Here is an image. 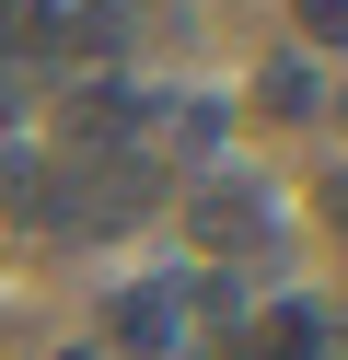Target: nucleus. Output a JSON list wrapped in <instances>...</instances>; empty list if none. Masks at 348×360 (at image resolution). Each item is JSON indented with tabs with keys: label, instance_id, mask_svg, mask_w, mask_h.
<instances>
[{
	"label": "nucleus",
	"instance_id": "nucleus-2",
	"mask_svg": "<svg viewBox=\"0 0 348 360\" xmlns=\"http://www.w3.org/2000/svg\"><path fill=\"white\" fill-rule=\"evenodd\" d=\"M186 221H198V244H267V233H278V210H267L255 174H209Z\"/></svg>",
	"mask_w": 348,
	"mask_h": 360
},
{
	"label": "nucleus",
	"instance_id": "nucleus-8",
	"mask_svg": "<svg viewBox=\"0 0 348 360\" xmlns=\"http://www.w3.org/2000/svg\"><path fill=\"white\" fill-rule=\"evenodd\" d=\"M325 105H337V128H348V82H337V94H325Z\"/></svg>",
	"mask_w": 348,
	"mask_h": 360
},
{
	"label": "nucleus",
	"instance_id": "nucleus-1",
	"mask_svg": "<svg viewBox=\"0 0 348 360\" xmlns=\"http://www.w3.org/2000/svg\"><path fill=\"white\" fill-rule=\"evenodd\" d=\"M116 349L174 360V349H186V279H139V290H116Z\"/></svg>",
	"mask_w": 348,
	"mask_h": 360
},
{
	"label": "nucleus",
	"instance_id": "nucleus-7",
	"mask_svg": "<svg viewBox=\"0 0 348 360\" xmlns=\"http://www.w3.org/2000/svg\"><path fill=\"white\" fill-rule=\"evenodd\" d=\"M325 233L348 244V174H337V186H325Z\"/></svg>",
	"mask_w": 348,
	"mask_h": 360
},
{
	"label": "nucleus",
	"instance_id": "nucleus-3",
	"mask_svg": "<svg viewBox=\"0 0 348 360\" xmlns=\"http://www.w3.org/2000/svg\"><path fill=\"white\" fill-rule=\"evenodd\" d=\"M255 94H267V117H314V105H325V94H314V58H302V47H278L267 70H255Z\"/></svg>",
	"mask_w": 348,
	"mask_h": 360
},
{
	"label": "nucleus",
	"instance_id": "nucleus-6",
	"mask_svg": "<svg viewBox=\"0 0 348 360\" xmlns=\"http://www.w3.org/2000/svg\"><path fill=\"white\" fill-rule=\"evenodd\" d=\"M23 12H35V0H0V58L23 47Z\"/></svg>",
	"mask_w": 348,
	"mask_h": 360
},
{
	"label": "nucleus",
	"instance_id": "nucleus-5",
	"mask_svg": "<svg viewBox=\"0 0 348 360\" xmlns=\"http://www.w3.org/2000/svg\"><path fill=\"white\" fill-rule=\"evenodd\" d=\"M244 360H314V314H278V326L267 337H255V349Z\"/></svg>",
	"mask_w": 348,
	"mask_h": 360
},
{
	"label": "nucleus",
	"instance_id": "nucleus-9",
	"mask_svg": "<svg viewBox=\"0 0 348 360\" xmlns=\"http://www.w3.org/2000/svg\"><path fill=\"white\" fill-rule=\"evenodd\" d=\"M58 360H116V349H58Z\"/></svg>",
	"mask_w": 348,
	"mask_h": 360
},
{
	"label": "nucleus",
	"instance_id": "nucleus-4",
	"mask_svg": "<svg viewBox=\"0 0 348 360\" xmlns=\"http://www.w3.org/2000/svg\"><path fill=\"white\" fill-rule=\"evenodd\" d=\"M290 24H302V47H348V0H290Z\"/></svg>",
	"mask_w": 348,
	"mask_h": 360
}]
</instances>
